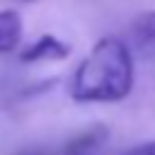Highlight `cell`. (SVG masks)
Listing matches in <instances>:
<instances>
[{
    "label": "cell",
    "mask_w": 155,
    "mask_h": 155,
    "mask_svg": "<svg viewBox=\"0 0 155 155\" xmlns=\"http://www.w3.org/2000/svg\"><path fill=\"white\" fill-rule=\"evenodd\" d=\"M107 138H109V128L102 124H94L68 140L65 155H92V150H97Z\"/></svg>",
    "instance_id": "obj_4"
},
{
    "label": "cell",
    "mask_w": 155,
    "mask_h": 155,
    "mask_svg": "<svg viewBox=\"0 0 155 155\" xmlns=\"http://www.w3.org/2000/svg\"><path fill=\"white\" fill-rule=\"evenodd\" d=\"M24 22L17 10H0V53H12L22 46Z\"/></svg>",
    "instance_id": "obj_3"
},
{
    "label": "cell",
    "mask_w": 155,
    "mask_h": 155,
    "mask_svg": "<svg viewBox=\"0 0 155 155\" xmlns=\"http://www.w3.org/2000/svg\"><path fill=\"white\" fill-rule=\"evenodd\" d=\"M19 2H36V0H19Z\"/></svg>",
    "instance_id": "obj_8"
},
{
    "label": "cell",
    "mask_w": 155,
    "mask_h": 155,
    "mask_svg": "<svg viewBox=\"0 0 155 155\" xmlns=\"http://www.w3.org/2000/svg\"><path fill=\"white\" fill-rule=\"evenodd\" d=\"M24 155H44V153H24Z\"/></svg>",
    "instance_id": "obj_7"
},
{
    "label": "cell",
    "mask_w": 155,
    "mask_h": 155,
    "mask_svg": "<svg viewBox=\"0 0 155 155\" xmlns=\"http://www.w3.org/2000/svg\"><path fill=\"white\" fill-rule=\"evenodd\" d=\"M133 34L140 44H148V46H155V10L140 15L136 22H133Z\"/></svg>",
    "instance_id": "obj_5"
},
{
    "label": "cell",
    "mask_w": 155,
    "mask_h": 155,
    "mask_svg": "<svg viewBox=\"0 0 155 155\" xmlns=\"http://www.w3.org/2000/svg\"><path fill=\"white\" fill-rule=\"evenodd\" d=\"M133 82L136 65L128 46L116 36H104L78 63L68 90L70 99L78 104H109L126 99Z\"/></svg>",
    "instance_id": "obj_1"
},
{
    "label": "cell",
    "mask_w": 155,
    "mask_h": 155,
    "mask_svg": "<svg viewBox=\"0 0 155 155\" xmlns=\"http://www.w3.org/2000/svg\"><path fill=\"white\" fill-rule=\"evenodd\" d=\"M124 155H155V140H145V143H138V145L128 148Z\"/></svg>",
    "instance_id": "obj_6"
},
{
    "label": "cell",
    "mask_w": 155,
    "mask_h": 155,
    "mask_svg": "<svg viewBox=\"0 0 155 155\" xmlns=\"http://www.w3.org/2000/svg\"><path fill=\"white\" fill-rule=\"evenodd\" d=\"M70 44L61 41L53 34H41L39 39H34L29 46H24L19 51V61L22 63H56V61H65L70 56Z\"/></svg>",
    "instance_id": "obj_2"
}]
</instances>
